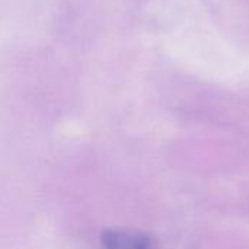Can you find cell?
Segmentation results:
<instances>
[{
  "instance_id": "6da1fadb",
  "label": "cell",
  "mask_w": 249,
  "mask_h": 249,
  "mask_svg": "<svg viewBox=\"0 0 249 249\" xmlns=\"http://www.w3.org/2000/svg\"><path fill=\"white\" fill-rule=\"evenodd\" d=\"M102 245L105 249H149L150 241L142 233L105 231L102 233Z\"/></svg>"
}]
</instances>
